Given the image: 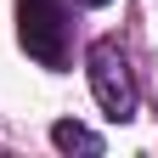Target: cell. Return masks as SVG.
<instances>
[{"instance_id": "1", "label": "cell", "mask_w": 158, "mask_h": 158, "mask_svg": "<svg viewBox=\"0 0 158 158\" xmlns=\"http://www.w3.org/2000/svg\"><path fill=\"white\" fill-rule=\"evenodd\" d=\"M85 73H90V90L107 118H135V73H130V56L118 40H90Z\"/></svg>"}, {"instance_id": "3", "label": "cell", "mask_w": 158, "mask_h": 158, "mask_svg": "<svg viewBox=\"0 0 158 158\" xmlns=\"http://www.w3.org/2000/svg\"><path fill=\"white\" fill-rule=\"evenodd\" d=\"M51 141L56 147H62V152H102V135H96L90 124H79V118H56V124H51Z\"/></svg>"}, {"instance_id": "2", "label": "cell", "mask_w": 158, "mask_h": 158, "mask_svg": "<svg viewBox=\"0 0 158 158\" xmlns=\"http://www.w3.org/2000/svg\"><path fill=\"white\" fill-rule=\"evenodd\" d=\"M17 40L40 68L68 62V0H17Z\"/></svg>"}, {"instance_id": "4", "label": "cell", "mask_w": 158, "mask_h": 158, "mask_svg": "<svg viewBox=\"0 0 158 158\" xmlns=\"http://www.w3.org/2000/svg\"><path fill=\"white\" fill-rule=\"evenodd\" d=\"M79 6H107V0H79Z\"/></svg>"}]
</instances>
